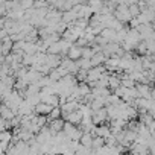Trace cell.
Segmentation results:
<instances>
[{
    "label": "cell",
    "instance_id": "cell-1",
    "mask_svg": "<svg viewBox=\"0 0 155 155\" xmlns=\"http://www.w3.org/2000/svg\"><path fill=\"white\" fill-rule=\"evenodd\" d=\"M52 110H53L52 105H49V104H46V102H40V104L35 107V114H38V116H49V114L52 113Z\"/></svg>",
    "mask_w": 155,
    "mask_h": 155
},
{
    "label": "cell",
    "instance_id": "cell-2",
    "mask_svg": "<svg viewBox=\"0 0 155 155\" xmlns=\"http://www.w3.org/2000/svg\"><path fill=\"white\" fill-rule=\"evenodd\" d=\"M64 122L61 120V119H55V120H52V122H49V129L52 131V134L55 135V134H58V132H61L62 129H64Z\"/></svg>",
    "mask_w": 155,
    "mask_h": 155
},
{
    "label": "cell",
    "instance_id": "cell-3",
    "mask_svg": "<svg viewBox=\"0 0 155 155\" xmlns=\"http://www.w3.org/2000/svg\"><path fill=\"white\" fill-rule=\"evenodd\" d=\"M137 90H138V96L144 97V99H150V91L152 88L147 84H137Z\"/></svg>",
    "mask_w": 155,
    "mask_h": 155
},
{
    "label": "cell",
    "instance_id": "cell-4",
    "mask_svg": "<svg viewBox=\"0 0 155 155\" xmlns=\"http://www.w3.org/2000/svg\"><path fill=\"white\" fill-rule=\"evenodd\" d=\"M110 84H108V87H110V90H117V88H120L122 87V78L120 76H117V74H113V76H110V81H108Z\"/></svg>",
    "mask_w": 155,
    "mask_h": 155
},
{
    "label": "cell",
    "instance_id": "cell-5",
    "mask_svg": "<svg viewBox=\"0 0 155 155\" xmlns=\"http://www.w3.org/2000/svg\"><path fill=\"white\" fill-rule=\"evenodd\" d=\"M68 58L73 59V61H79L82 58V49H79V47H70Z\"/></svg>",
    "mask_w": 155,
    "mask_h": 155
},
{
    "label": "cell",
    "instance_id": "cell-6",
    "mask_svg": "<svg viewBox=\"0 0 155 155\" xmlns=\"http://www.w3.org/2000/svg\"><path fill=\"white\" fill-rule=\"evenodd\" d=\"M104 61H105V56H104L102 53H96V55L91 58V64H93V67H97V65H101Z\"/></svg>",
    "mask_w": 155,
    "mask_h": 155
},
{
    "label": "cell",
    "instance_id": "cell-7",
    "mask_svg": "<svg viewBox=\"0 0 155 155\" xmlns=\"http://www.w3.org/2000/svg\"><path fill=\"white\" fill-rule=\"evenodd\" d=\"M105 144V138L104 137H94L93 138V147L94 149H101Z\"/></svg>",
    "mask_w": 155,
    "mask_h": 155
},
{
    "label": "cell",
    "instance_id": "cell-8",
    "mask_svg": "<svg viewBox=\"0 0 155 155\" xmlns=\"http://www.w3.org/2000/svg\"><path fill=\"white\" fill-rule=\"evenodd\" d=\"M149 129H150V132H152V134L155 132V119H153V120H152V123L149 125Z\"/></svg>",
    "mask_w": 155,
    "mask_h": 155
}]
</instances>
